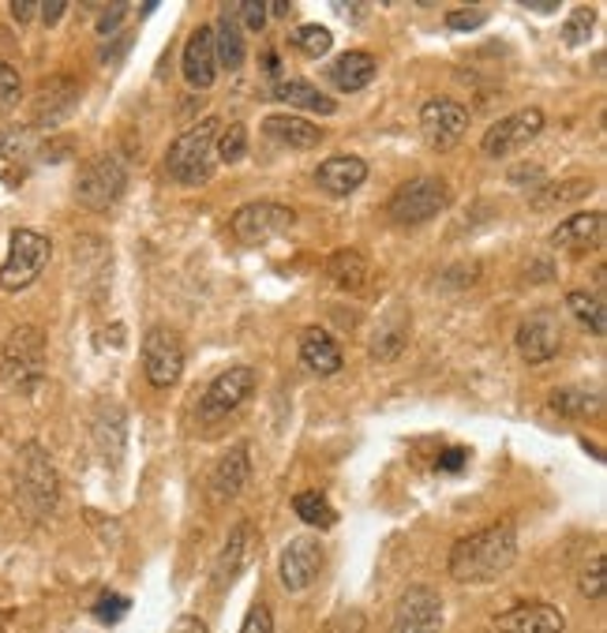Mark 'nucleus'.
<instances>
[{
    "label": "nucleus",
    "mask_w": 607,
    "mask_h": 633,
    "mask_svg": "<svg viewBox=\"0 0 607 633\" xmlns=\"http://www.w3.org/2000/svg\"><path fill=\"white\" fill-rule=\"evenodd\" d=\"M517 559V532L511 521H498L473 532V537L457 540L450 551V578L462 585H487V581L503 578Z\"/></svg>",
    "instance_id": "1"
},
{
    "label": "nucleus",
    "mask_w": 607,
    "mask_h": 633,
    "mask_svg": "<svg viewBox=\"0 0 607 633\" xmlns=\"http://www.w3.org/2000/svg\"><path fill=\"white\" fill-rule=\"evenodd\" d=\"M16 494H19V510L31 521H42L56 510V472L49 453L38 447V442H27L23 453H19L16 464Z\"/></svg>",
    "instance_id": "2"
},
{
    "label": "nucleus",
    "mask_w": 607,
    "mask_h": 633,
    "mask_svg": "<svg viewBox=\"0 0 607 633\" xmlns=\"http://www.w3.org/2000/svg\"><path fill=\"white\" fill-rule=\"evenodd\" d=\"M218 132H222L218 121L192 124L181 140H173L169 154H165V173L184 187L207 184L214 173V143H218Z\"/></svg>",
    "instance_id": "3"
},
{
    "label": "nucleus",
    "mask_w": 607,
    "mask_h": 633,
    "mask_svg": "<svg viewBox=\"0 0 607 633\" xmlns=\"http://www.w3.org/2000/svg\"><path fill=\"white\" fill-rule=\"evenodd\" d=\"M0 375L8 387L31 394L45 379V334L38 326H16L0 349Z\"/></svg>",
    "instance_id": "4"
},
{
    "label": "nucleus",
    "mask_w": 607,
    "mask_h": 633,
    "mask_svg": "<svg viewBox=\"0 0 607 633\" xmlns=\"http://www.w3.org/2000/svg\"><path fill=\"white\" fill-rule=\"evenodd\" d=\"M128 187V170L116 154H97L75 176V203L91 214H110L124 200Z\"/></svg>",
    "instance_id": "5"
},
{
    "label": "nucleus",
    "mask_w": 607,
    "mask_h": 633,
    "mask_svg": "<svg viewBox=\"0 0 607 633\" xmlns=\"http://www.w3.org/2000/svg\"><path fill=\"white\" fill-rule=\"evenodd\" d=\"M450 203V187L446 181H439V176H416V181L401 184L394 195H390V222L398 225H424L432 222V217H439L446 211Z\"/></svg>",
    "instance_id": "6"
},
{
    "label": "nucleus",
    "mask_w": 607,
    "mask_h": 633,
    "mask_svg": "<svg viewBox=\"0 0 607 633\" xmlns=\"http://www.w3.org/2000/svg\"><path fill=\"white\" fill-rule=\"evenodd\" d=\"M49 255H53L49 236L34 233V229H16L12 247H8V259H4V266H0V289L23 293L27 285H34L38 274L45 270Z\"/></svg>",
    "instance_id": "7"
},
{
    "label": "nucleus",
    "mask_w": 607,
    "mask_h": 633,
    "mask_svg": "<svg viewBox=\"0 0 607 633\" xmlns=\"http://www.w3.org/2000/svg\"><path fill=\"white\" fill-rule=\"evenodd\" d=\"M292 225H297V211H292V206H286V203H248L233 214L229 229L240 244L256 247V244L274 241V236H286Z\"/></svg>",
    "instance_id": "8"
},
{
    "label": "nucleus",
    "mask_w": 607,
    "mask_h": 633,
    "mask_svg": "<svg viewBox=\"0 0 607 633\" xmlns=\"http://www.w3.org/2000/svg\"><path fill=\"white\" fill-rule=\"evenodd\" d=\"M143 371L151 379V387H173L184 375V341L176 330H165V326H154L143 338Z\"/></svg>",
    "instance_id": "9"
},
{
    "label": "nucleus",
    "mask_w": 607,
    "mask_h": 633,
    "mask_svg": "<svg viewBox=\"0 0 607 633\" xmlns=\"http://www.w3.org/2000/svg\"><path fill=\"white\" fill-rule=\"evenodd\" d=\"M420 132H424L428 146L435 151H450L465 140L469 132V109L454 98H432L420 109Z\"/></svg>",
    "instance_id": "10"
},
{
    "label": "nucleus",
    "mask_w": 607,
    "mask_h": 633,
    "mask_svg": "<svg viewBox=\"0 0 607 633\" xmlns=\"http://www.w3.org/2000/svg\"><path fill=\"white\" fill-rule=\"evenodd\" d=\"M390 633H443V600H439V592L428 585L409 589L394 608Z\"/></svg>",
    "instance_id": "11"
},
{
    "label": "nucleus",
    "mask_w": 607,
    "mask_h": 633,
    "mask_svg": "<svg viewBox=\"0 0 607 633\" xmlns=\"http://www.w3.org/2000/svg\"><path fill=\"white\" fill-rule=\"evenodd\" d=\"M541 132H544V113H541V109H522V113H511V116H503L498 124L487 127L480 151H484L487 157H506V154L522 151L525 143H533Z\"/></svg>",
    "instance_id": "12"
},
{
    "label": "nucleus",
    "mask_w": 607,
    "mask_h": 633,
    "mask_svg": "<svg viewBox=\"0 0 607 633\" xmlns=\"http://www.w3.org/2000/svg\"><path fill=\"white\" fill-rule=\"evenodd\" d=\"M256 390V371L251 368H229L222 371L218 379L210 382L207 394H203V405H199V417L214 423L222 417H229L233 409H240L248 401V394Z\"/></svg>",
    "instance_id": "13"
},
{
    "label": "nucleus",
    "mask_w": 607,
    "mask_h": 633,
    "mask_svg": "<svg viewBox=\"0 0 607 633\" xmlns=\"http://www.w3.org/2000/svg\"><path fill=\"white\" fill-rule=\"evenodd\" d=\"M319 570H322V543L316 537H297L278 559V578L281 585H286V592L311 589Z\"/></svg>",
    "instance_id": "14"
},
{
    "label": "nucleus",
    "mask_w": 607,
    "mask_h": 633,
    "mask_svg": "<svg viewBox=\"0 0 607 633\" xmlns=\"http://www.w3.org/2000/svg\"><path fill=\"white\" fill-rule=\"evenodd\" d=\"M514 345H517V353H522L528 364H547V360H555L559 349H563V330L547 312H536V315H528L522 326H517Z\"/></svg>",
    "instance_id": "15"
},
{
    "label": "nucleus",
    "mask_w": 607,
    "mask_h": 633,
    "mask_svg": "<svg viewBox=\"0 0 607 633\" xmlns=\"http://www.w3.org/2000/svg\"><path fill=\"white\" fill-rule=\"evenodd\" d=\"M566 615L552 603H517L492 622V633H563Z\"/></svg>",
    "instance_id": "16"
},
{
    "label": "nucleus",
    "mask_w": 607,
    "mask_h": 633,
    "mask_svg": "<svg viewBox=\"0 0 607 633\" xmlns=\"http://www.w3.org/2000/svg\"><path fill=\"white\" fill-rule=\"evenodd\" d=\"M80 105V86L72 83L68 75H53L49 83L38 86L34 94V124L38 127H53L68 121Z\"/></svg>",
    "instance_id": "17"
},
{
    "label": "nucleus",
    "mask_w": 607,
    "mask_h": 633,
    "mask_svg": "<svg viewBox=\"0 0 607 633\" xmlns=\"http://www.w3.org/2000/svg\"><path fill=\"white\" fill-rule=\"evenodd\" d=\"M552 244L570 255H585V252H593V247H600L604 244V214L585 211V214L566 217L559 229L552 233Z\"/></svg>",
    "instance_id": "18"
},
{
    "label": "nucleus",
    "mask_w": 607,
    "mask_h": 633,
    "mask_svg": "<svg viewBox=\"0 0 607 633\" xmlns=\"http://www.w3.org/2000/svg\"><path fill=\"white\" fill-rule=\"evenodd\" d=\"M181 68H184V79H188L195 91H207V86L214 83V75H218V61H214L210 27H199V31H192L188 45H184Z\"/></svg>",
    "instance_id": "19"
},
{
    "label": "nucleus",
    "mask_w": 607,
    "mask_h": 633,
    "mask_svg": "<svg viewBox=\"0 0 607 633\" xmlns=\"http://www.w3.org/2000/svg\"><path fill=\"white\" fill-rule=\"evenodd\" d=\"M364 181H368V165L360 162V157H349V154L327 157V162L316 170V184L327 195H335V200H341V195H352Z\"/></svg>",
    "instance_id": "20"
},
{
    "label": "nucleus",
    "mask_w": 607,
    "mask_h": 633,
    "mask_svg": "<svg viewBox=\"0 0 607 633\" xmlns=\"http://www.w3.org/2000/svg\"><path fill=\"white\" fill-rule=\"evenodd\" d=\"M263 135L274 140L278 146H289V151H311V146L322 143V132L304 116H289V113H274L263 121Z\"/></svg>",
    "instance_id": "21"
},
{
    "label": "nucleus",
    "mask_w": 607,
    "mask_h": 633,
    "mask_svg": "<svg viewBox=\"0 0 607 633\" xmlns=\"http://www.w3.org/2000/svg\"><path fill=\"white\" fill-rule=\"evenodd\" d=\"M124 439H128V423H124L121 405H105L94 420V447L102 453V461L116 469L124 461Z\"/></svg>",
    "instance_id": "22"
},
{
    "label": "nucleus",
    "mask_w": 607,
    "mask_h": 633,
    "mask_svg": "<svg viewBox=\"0 0 607 633\" xmlns=\"http://www.w3.org/2000/svg\"><path fill=\"white\" fill-rule=\"evenodd\" d=\"M300 360L316 375H335L341 368V349L322 326H304L300 330Z\"/></svg>",
    "instance_id": "23"
},
{
    "label": "nucleus",
    "mask_w": 607,
    "mask_h": 633,
    "mask_svg": "<svg viewBox=\"0 0 607 633\" xmlns=\"http://www.w3.org/2000/svg\"><path fill=\"white\" fill-rule=\"evenodd\" d=\"M210 42H214V61L225 72H237L244 64V31H240V16L233 12V8H225L218 16V23H214L210 31Z\"/></svg>",
    "instance_id": "24"
},
{
    "label": "nucleus",
    "mask_w": 607,
    "mask_h": 633,
    "mask_svg": "<svg viewBox=\"0 0 607 633\" xmlns=\"http://www.w3.org/2000/svg\"><path fill=\"white\" fill-rule=\"evenodd\" d=\"M274 98L289 109H308V113H319V116L338 113L335 98L322 94L319 86H311L308 79H278V83H274Z\"/></svg>",
    "instance_id": "25"
},
{
    "label": "nucleus",
    "mask_w": 607,
    "mask_h": 633,
    "mask_svg": "<svg viewBox=\"0 0 607 633\" xmlns=\"http://www.w3.org/2000/svg\"><path fill=\"white\" fill-rule=\"evenodd\" d=\"M375 57L371 53H341L335 64H330V72L327 79L338 86V91H346V94H357V91H364V86L375 79Z\"/></svg>",
    "instance_id": "26"
},
{
    "label": "nucleus",
    "mask_w": 607,
    "mask_h": 633,
    "mask_svg": "<svg viewBox=\"0 0 607 633\" xmlns=\"http://www.w3.org/2000/svg\"><path fill=\"white\" fill-rule=\"evenodd\" d=\"M251 477V461H248V450L244 447H233L225 458L214 464V477H210V494L214 499H233L244 483Z\"/></svg>",
    "instance_id": "27"
},
{
    "label": "nucleus",
    "mask_w": 607,
    "mask_h": 633,
    "mask_svg": "<svg viewBox=\"0 0 607 633\" xmlns=\"http://www.w3.org/2000/svg\"><path fill=\"white\" fill-rule=\"evenodd\" d=\"M248 521H240L237 529L229 532V540H225V548H222V555H218V566H214V585L225 589L233 578L244 570V555H248Z\"/></svg>",
    "instance_id": "28"
},
{
    "label": "nucleus",
    "mask_w": 607,
    "mask_h": 633,
    "mask_svg": "<svg viewBox=\"0 0 607 633\" xmlns=\"http://www.w3.org/2000/svg\"><path fill=\"white\" fill-rule=\"evenodd\" d=\"M547 405H552V412H559V417H596V412L604 409V398L600 394H589V390H555L552 398H547Z\"/></svg>",
    "instance_id": "29"
},
{
    "label": "nucleus",
    "mask_w": 607,
    "mask_h": 633,
    "mask_svg": "<svg viewBox=\"0 0 607 633\" xmlns=\"http://www.w3.org/2000/svg\"><path fill=\"white\" fill-rule=\"evenodd\" d=\"M593 192V181H563V184H552L544 187V192L533 195V211H559V206H570L577 200H585V195Z\"/></svg>",
    "instance_id": "30"
},
{
    "label": "nucleus",
    "mask_w": 607,
    "mask_h": 633,
    "mask_svg": "<svg viewBox=\"0 0 607 633\" xmlns=\"http://www.w3.org/2000/svg\"><path fill=\"white\" fill-rule=\"evenodd\" d=\"M327 274L341 285V289H360V285L368 282V263H364V255L352 252V247H349V252H335V255H330Z\"/></svg>",
    "instance_id": "31"
},
{
    "label": "nucleus",
    "mask_w": 607,
    "mask_h": 633,
    "mask_svg": "<svg viewBox=\"0 0 607 633\" xmlns=\"http://www.w3.org/2000/svg\"><path fill=\"white\" fill-rule=\"evenodd\" d=\"M292 510H297V518L311 529H330L338 521L335 507H330L327 494H319V491H300L297 499H292Z\"/></svg>",
    "instance_id": "32"
},
{
    "label": "nucleus",
    "mask_w": 607,
    "mask_h": 633,
    "mask_svg": "<svg viewBox=\"0 0 607 633\" xmlns=\"http://www.w3.org/2000/svg\"><path fill=\"white\" fill-rule=\"evenodd\" d=\"M566 308H570L577 319L589 326L593 334H604L607 330V308H604V296L600 293L574 289L570 296H566Z\"/></svg>",
    "instance_id": "33"
},
{
    "label": "nucleus",
    "mask_w": 607,
    "mask_h": 633,
    "mask_svg": "<svg viewBox=\"0 0 607 633\" xmlns=\"http://www.w3.org/2000/svg\"><path fill=\"white\" fill-rule=\"evenodd\" d=\"M405 345H409L405 319H387L383 326H379L375 338H371V356H375V360H398Z\"/></svg>",
    "instance_id": "34"
},
{
    "label": "nucleus",
    "mask_w": 607,
    "mask_h": 633,
    "mask_svg": "<svg viewBox=\"0 0 607 633\" xmlns=\"http://www.w3.org/2000/svg\"><path fill=\"white\" fill-rule=\"evenodd\" d=\"M292 49H300L304 57H327L330 45H335V34L327 31V27H297V31L289 34Z\"/></svg>",
    "instance_id": "35"
},
{
    "label": "nucleus",
    "mask_w": 607,
    "mask_h": 633,
    "mask_svg": "<svg viewBox=\"0 0 607 633\" xmlns=\"http://www.w3.org/2000/svg\"><path fill=\"white\" fill-rule=\"evenodd\" d=\"M214 151H218L222 162H240L244 151H248V127L244 124H229L225 132H218V143H214Z\"/></svg>",
    "instance_id": "36"
},
{
    "label": "nucleus",
    "mask_w": 607,
    "mask_h": 633,
    "mask_svg": "<svg viewBox=\"0 0 607 633\" xmlns=\"http://www.w3.org/2000/svg\"><path fill=\"white\" fill-rule=\"evenodd\" d=\"M593 27H596V12L593 8H577V12L563 23V42L566 45H585L593 38Z\"/></svg>",
    "instance_id": "37"
},
{
    "label": "nucleus",
    "mask_w": 607,
    "mask_h": 633,
    "mask_svg": "<svg viewBox=\"0 0 607 633\" xmlns=\"http://www.w3.org/2000/svg\"><path fill=\"white\" fill-rule=\"evenodd\" d=\"M19 98H23V79H19V72L12 64L0 61V116L12 113V109L19 105Z\"/></svg>",
    "instance_id": "38"
},
{
    "label": "nucleus",
    "mask_w": 607,
    "mask_h": 633,
    "mask_svg": "<svg viewBox=\"0 0 607 633\" xmlns=\"http://www.w3.org/2000/svg\"><path fill=\"white\" fill-rule=\"evenodd\" d=\"M604 592H607V559L596 555L589 566H585V573H582V596L604 600Z\"/></svg>",
    "instance_id": "39"
},
{
    "label": "nucleus",
    "mask_w": 607,
    "mask_h": 633,
    "mask_svg": "<svg viewBox=\"0 0 607 633\" xmlns=\"http://www.w3.org/2000/svg\"><path fill=\"white\" fill-rule=\"evenodd\" d=\"M128 608H132V603L124 600V596H116V592H105V596L94 603V619H102V622H121L124 615H128Z\"/></svg>",
    "instance_id": "40"
},
{
    "label": "nucleus",
    "mask_w": 607,
    "mask_h": 633,
    "mask_svg": "<svg viewBox=\"0 0 607 633\" xmlns=\"http://www.w3.org/2000/svg\"><path fill=\"white\" fill-rule=\"evenodd\" d=\"M233 12L244 16V27H248V31H263V27H267V4L244 0V4H233Z\"/></svg>",
    "instance_id": "41"
},
{
    "label": "nucleus",
    "mask_w": 607,
    "mask_h": 633,
    "mask_svg": "<svg viewBox=\"0 0 607 633\" xmlns=\"http://www.w3.org/2000/svg\"><path fill=\"white\" fill-rule=\"evenodd\" d=\"M484 12L480 8H462V12H450L446 16V27L450 31H476V27H484Z\"/></svg>",
    "instance_id": "42"
},
{
    "label": "nucleus",
    "mask_w": 607,
    "mask_h": 633,
    "mask_svg": "<svg viewBox=\"0 0 607 633\" xmlns=\"http://www.w3.org/2000/svg\"><path fill=\"white\" fill-rule=\"evenodd\" d=\"M240 633H274V619H270L267 603H256V608L248 611V619H244Z\"/></svg>",
    "instance_id": "43"
},
{
    "label": "nucleus",
    "mask_w": 607,
    "mask_h": 633,
    "mask_svg": "<svg viewBox=\"0 0 607 633\" xmlns=\"http://www.w3.org/2000/svg\"><path fill=\"white\" fill-rule=\"evenodd\" d=\"M31 146V140H27L23 132H0V154H8V157H19Z\"/></svg>",
    "instance_id": "44"
},
{
    "label": "nucleus",
    "mask_w": 607,
    "mask_h": 633,
    "mask_svg": "<svg viewBox=\"0 0 607 633\" xmlns=\"http://www.w3.org/2000/svg\"><path fill=\"white\" fill-rule=\"evenodd\" d=\"M128 16V4H113V8H105L102 19H97V34H113L116 27H121V19Z\"/></svg>",
    "instance_id": "45"
},
{
    "label": "nucleus",
    "mask_w": 607,
    "mask_h": 633,
    "mask_svg": "<svg viewBox=\"0 0 607 633\" xmlns=\"http://www.w3.org/2000/svg\"><path fill=\"white\" fill-rule=\"evenodd\" d=\"M327 633H364V619H360L357 611H352V615H338L327 626Z\"/></svg>",
    "instance_id": "46"
},
{
    "label": "nucleus",
    "mask_w": 607,
    "mask_h": 633,
    "mask_svg": "<svg viewBox=\"0 0 607 633\" xmlns=\"http://www.w3.org/2000/svg\"><path fill=\"white\" fill-rule=\"evenodd\" d=\"M465 464H469V450H462V447L446 450L443 458H439V469H443V472H462Z\"/></svg>",
    "instance_id": "47"
},
{
    "label": "nucleus",
    "mask_w": 607,
    "mask_h": 633,
    "mask_svg": "<svg viewBox=\"0 0 607 633\" xmlns=\"http://www.w3.org/2000/svg\"><path fill=\"white\" fill-rule=\"evenodd\" d=\"M64 12H68L64 0H53V4H38V16H42V23H45V27L61 23V16H64Z\"/></svg>",
    "instance_id": "48"
},
{
    "label": "nucleus",
    "mask_w": 607,
    "mask_h": 633,
    "mask_svg": "<svg viewBox=\"0 0 607 633\" xmlns=\"http://www.w3.org/2000/svg\"><path fill=\"white\" fill-rule=\"evenodd\" d=\"M335 12L338 16H352V23H364V16L371 12V8L368 4H346V0H338Z\"/></svg>",
    "instance_id": "49"
},
{
    "label": "nucleus",
    "mask_w": 607,
    "mask_h": 633,
    "mask_svg": "<svg viewBox=\"0 0 607 633\" xmlns=\"http://www.w3.org/2000/svg\"><path fill=\"white\" fill-rule=\"evenodd\" d=\"M173 633H207V626H203V619H195V615H184L181 622L173 626Z\"/></svg>",
    "instance_id": "50"
},
{
    "label": "nucleus",
    "mask_w": 607,
    "mask_h": 633,
    "mask_svg": "<svg viewBox=\"0 0 607 633\" xmlns=\"http://www.w3.org/2000/svg\"><path fill=\"white\" fill-rule=\"evenodd\" d=\"M12 16L19 23H31V16H38V4H27V0H16L12 4Z\"/></svg>",
    "instance_id": "51"
},
{
    "label": "nucleus",
    "mask_w": 607,
    "mask_h": 633,
    "mask_svg": "<svg viewBox=\"0 0 607 633\" xmlns=\"http://www.w3.org/2000/svg\"><path fill=\"white\" fill-rule=\"evenodd\" d=\"M511 181H514V184H522V181H541V170H536V165H517V170L511 173Z\"/></svg>",
    "instance_id": "52"
},
{
    "label": "nucleus",
    "mask_w": 607,
    "mask_h": 633,
    "mask_svg": "<svg viewBox=\"0 0 607 633\" xmlns=\"http://www.w3.org/2000/svg\"><path fill=\"white\" fill-rule=\"evenodd\" d=\"M528 12H541V16H552V12H559V4H552V0H528Z\"/></svg>",
    "instance_id": "53"
},
{
    "label": "nucleus",
    "mask_w": 607,
    "mask_h": 633,
    "mask_svg": "<svg viewBox=\"0 0 607 633\" xmlns=\"http://www.w3.org/2000/svg\"><path fill=\"white\" fill-rule=\"evenodd\" d=\"M292 8L286 4V0H278V4H267V16H289Z\"/></svg>",
    "instance_id": "54"
}]
</instances>
